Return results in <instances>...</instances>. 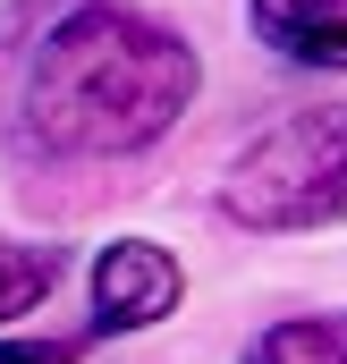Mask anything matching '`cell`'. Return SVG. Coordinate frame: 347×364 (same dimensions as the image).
I'll use <instances>...</instances> for the list:
<instances>
[{
    "instance_id": "3",
    "label": "cell",
    "mask_w": 347,
    "mask_h": 364,
    "mask_svg": "<svg viewBox=\"0 0 347 364\" xmlns=\"http://www.w3.org/2000/svg\"><path fill=\"white\" fill-rule=\"evenodd\" d=\"M178 296H186V272H178L170 246H153V237L102 246V263H93V331H153L161 314H178Z\"/></svg>"
},
{
    "instance_id": "7",
    "label": "cell",
    "mask_w": 347,
    "mask_h": 364,
    "mask_svg": "<svg viewBox=\"0 0 347 364\" xmlns=\"http://www.w3.org/2000/svg\"><path fill=\"white\" fill-rule=\"evenodd\" d=\"M85 339H0V364H77Z\"/></svg>"
},
{
    "instance_id": "2",
    "label": "cell",
    "mask_w": 347,
    "mask_h": 364,
    "mask_svg": "<svg viewBox=\"0 0 347 364\" xmlns=\"http://www.w3.org/2000/svg\"><path fill=\"white\" fill-rule=\"evenodd\" d=\"M220 212L237 229H262V237L347 220V102L297 110L262 144H246L220 178Z\"/></svg>"
},
{
    "instance_id": "5",
    "label": "cell",
    "mask_w": 347,
    "mask_h": 364,
    "mask_svg": "<svg viewBox=\"0 0 347 364\" xmlns=\"http://www.w3.org/2000/svg\"><path fill=\"white\" fill-rule=\"evenodd\" d=\"M246 364H347V314H297V322H271Z\"/></svg>"
},
{
    "instance_id": "4",
    "label": "cell",
    "mask_w": 347,
    "mask_h": 364,
    "mask_svg": "<svg viewBox=\"0 0 347 364\" xmlns=\"http://www.w3.org/2000/svg\"><path fill=\"white\" fill-rule=\"evenodd\" d=\"M255 34L297 68H347V0H255Z\"/></svg>"
},
{
    "instance_id": "6",
    "label": "cell",
    "mask_w": 347,
    "mask_h": 364,
    "mask_svg": "<svg viewBox=\"0 0 347 364\" xmlns=\"http://www.w3.org/2000/svg\"><path fill=\"white\" fill-rule=\"evenodd\" d=\"M51 279H60V246H17V237H0V322L26 314V305H43Z\"/></svg>"
},
{
    "instance_id": "1",
    "label": "cell",
    "mask_w": 347,
    "mask_h": 364,
    "mask_svg": "<svg viewBox=\"0 0 347 364\" xmlns=\"http://www.w3.org/2000/svg\"><path fill=\"white\" fill-rule=\"evenodd\" d=\"M203 68L195 43H178L170 26H153L127 0H77L17 68L9 93V127L34 153H136L153 136H170L178 110L195 102Z\"/></svg>"
}]
</instances>
